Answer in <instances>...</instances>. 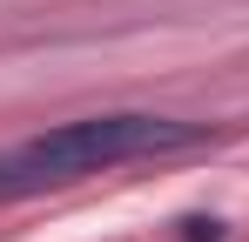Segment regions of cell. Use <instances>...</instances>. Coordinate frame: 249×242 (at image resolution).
Here are the masks:
<instances>
[{"instance_id":"cell-2","label":"cell","mask_w":249,"mask_h":242,"mask_svg":"<svg viewBox=\"0 0 249 242\" xmlns=\"http://www.w3.org/2000/svg\"><path fill=\"white\" fill-rule=\"evenodd\" d=\"M175 236H182V242H222L229 229H222L215 215H182V229H175Z\"/></svg>"},{"instance_id":"cell-1","label":"cell","mask_w":249,"mask_h":242,"mask_svg":"<svg viewBox=\"0 0 249 242\" xmlns=\"http://www.w3.org/2000/svg\"><path fill=\"white\" fill-rule=\"evenodd\" d=\"M202 128L196 121H168V115H88V121H61L34 141L7 148L0 155V202L41 195V189H68V182H88L101 168H128V161L148 155H175V148H196Z\"/></svg>"}]
</instances>
